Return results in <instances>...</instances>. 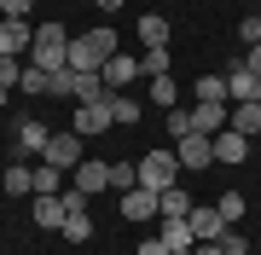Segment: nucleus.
I'll return each instance as SVG.
<instances>
[{"instance_id": "nucleus-1", "label": "nucleus", "mask_w": 261, "mask_h": 255, "mask_svg": "<svg viewBox=\"0 0 261 255\" xmlns=\"http://www.w3.org/2000/svg\"><path fill=\"white\" fill-rule=\"evenodd\" d=\"M105 58H116V29H82V35H70V70H105Z\"/></svg>"}, {"instance_id": "nucleus-2", "label": "nucleus", "mask_w": 261, "mask_h": 255, "mask_svg": "<svg viewBox=\"0 0 261 255\" xmlns=\"http://www.w3.org/2000/svg\"><path fill=\"white\" fill-rule=\"evenodd\" d=\"M29 64H41L47 76L64 70V64H70V29H64V23H41V29H35V47H29Z\"/></svg>"}, {"instance_id": "nucleus-3", "label": "nucleus", "mask_w": 261, "mask_h": 255, "mask_svg": "<svg viewBox=\"0 0 261 255\" xmlns=\"http://www.w3.org/2000/svg\"><path fill=\"white\" fill-rule=\"evenodd\" d=\"M134 168H140V186H145V191H168V186L180 180V157H174V151H145Z\"/></svg>"}, {"instance_id": "nucleus-4", "label": "nucleus", "mask_w": 261, "mask_h": 255, "mask_svg": "<svg viewBox=\"0 0 261 255\" xmlns=\"http://www.w3.org/2000/svg\"><path fill=\"white\" fill-rule=\"evenodd\" d=\"M29 47H35L29 18H0V52H6V58H29Z\"/></svg>"}, {"instance_id": "nucleus-5", "label": "nucleus", "mask_w": 261, "mask_h": 255, "mask_svg": "<svg viewBox=\"0 0 261 255\" xmlns=\"http://www.w3.org/2000/svg\"><path fill=\"white\" fill-rule=\"evenodd\" d=\"M174 157H180V168H215V139L186 133V139H174Z\"/></svg>"}, {"instance_id": "nucleus-6", "label": "nucleus", "mask_w": 261, "mask_h": 255, "mask_svg": "<svg viewBox=\"0 0 261 255\" xmlns=\"http://www.w3.org/2000/svg\"><path fill=\"white\" fill-rule=\"evenodd\" d=\"M41 162H53V168H75V162H82V133H53L47 139V151H41Z\"/></svg>"}, {"instance_id": "nucleus-7", "label": "nucleus", "mask_w": 261, "mask_h": 255, "mask_svg": "<svg viewBox=\"0 0 261 255\" xmlns=\"http://www.w3.org/2000/svg\"><path fill=\"white\" fill-rule=\"evenodd\" d=\"M226 99H232V104H250V99H261V76H255L250 64H244V58H238L232 70H226Z\"/></svg>"}, {"instance_id": "nucleus-8", "label": "nucleus", "mask_w": 261, "mask_h": 255, "mask_svg": "<svg viewBox=\"0 0 261 255\" xmlns=\"http://www.w3.org/2000/svg\"><path fill=\"white\" fill-rule=\"evenodd\" d=\"M70 174H75V191H87V197L93 191H111V162H99V157H82Z\"/></svg>"}, {"instance_id": "nucleus-9", "label": "nucleus", "mask_w": 261, "mask_h": 255, "mask_svg": "<svg viewBox=\"0 0 261 255\" xmlns=\"http://www.w3.org/2000/svg\"><path fill=\"white\" fill-rule=\"evenodd\" d=\"M105 87L111 93H128V81H140V58H128V52H116V58H105Z\"/></svg>"}, {"instance_id": "nucleus-10", "label": "nucleus", "mask_w": 261, "mask_h": 255, "mask_svg": "<svg viewBox=\"0 0 261 255\" xmlns=\"http://www.w3.org/2000/svg\"><path fill=\"white\" fill-rule=\"evenodd\" d=\"M116 122H111V99H99V104H82L75 110V133L82 139H93V133H111Z\"/></svg>"}, {"instance_id": "nucleus-11", "label": "nucleus", "mask_w": 261, "mask_h": 255, "mask_svg": "<svg viewBox=\"0 0 261 255\" xmlns=\"http://www.w3.org/2000/svg\"><path fill=\"white\" fill-rule=\"evenodd\" d=\"M192 238H197V244H221V232H226V220H221V209H197L192 203Z\"/></svg>"}, {"instance_id": "nucleus-12", "label": "nucleus", "mask_w": 261, "mask_h": 255, "mask_svg": "<svg viewBox=\"0 0 261 255\" xmlns=\"http://www.w3.org/2000/svg\"><path fill=\"white\" fill-rule=\"evenodd\" d=\"M226 122H232V104H197V110H192V133H209V139Z\"/></svg>"}, {"instance_id": "nucleus-13", "label": "nucleus", "mask_w": 261, "mask_h": 255, "mask_svg": "<svg viewBox=\"0 0 261 255\" xmlns=\"http://www.w3.org/2000/svg\"><path fill=\"white\" fill-rule=\"evenodd\" d=\"M244 157H250V133H238V128L215 133V162H244Z\"/></svg>"}, {"instance_id": "nucleus-14", "label": "nucleus", "mask_w": 261, "mask_h": 255, "mask_svg": "<svg viewBox=\"0 0 261 255\" xmlns=\"http://www.w3.org/2000/svg\"><path fill=\"white\" fill-rule=\"evenodd\" d=\"M122 215L128 220H157V191H145V186L122 191Z\"/></svg>"}, {"instance_id": "nucleus-15", "label": "nucleus", "mask_w": 261, "mask_h": 255, "mask_svg": "<svg viewBox=\"0 0 261 255\" xmlns=\"http://www.w3.org/2000/svg\"><path fill=\"white\" fill-rule=\"evenodd\" d=\"M157 215H163V220H186V215H192V197H186L180 186H168V191H157Z\"/></svg>"}, {"instance_id": "nucleus-16", "label": "nucleus", "mask_w": 261, "mask_h": 255, "mask_svg": "<svg viewBox=\"0 0 261 255\" xmlns=\"http://www.w3.org/2000/svg\"><path fill=\"white\" fill-rule=\"evenodd\" d=\"M140 116H145V104H140V99H128V93H111V122H116V128H134Z\"/></svg>"}, {"instance_id": "nucleus-17", "label": "nucleus", "mask_w": 261, "mask_h": 255, "mask_svg": "<svg viewBox=\"0 0 261 255\" xmlns=\"http://www.w3.org/2000/svg\"><path fill=\"white\" fill-rule=\"evenodd\" d=\"M47 139H53V128L47 122H18V151H47Z\"/></svg>"}, {"instance_id": "nucleus-18", "label": "nucleus", "mask_w": 261, "mask_h": 255, "mask_svg": "<svg viewBox=\"0 0 261 255\" xmlns=\"http://www.w3.org/2000/svg\"><path fill=\"white\" fill-rule=\"evenodd\" d=\"M226 128H238V133H250V139H255V133H261V99L232 104V122H226Z\"/></svg>"}, {"instance_id": "nucleus-19", "label": "nucleus", "mask_w": 261, "mask_h": 255, "mask_svg": "<svg viewBox=\"0 0 261 255\" xmlns=\"http://www.w3.org/2000/svg\"><path fill=\"white\" fill-rule=\"evenodd\" d=\"M64 215H70V209H64V197H35V226H64Z\"/></svg>"}, {"instance_id": "nucleus-20", "label": "nucleus", "mask_w": 261, "mask_h": 255, "mask_svg": "<svg viewBox=\"0 0 261 255\" xmlns=\"http://www.w3.org/2000/svg\"><path fill=\"white\" fill-rule=\"evenodd\" d=\"M157 238H163L168 249H197V238H192V220H163V232H157Z\"/></svg>"}, {"instance_id": "nucleus-21", "label": "nucleus", "mask_w": 261, "mask_h": 255, "mask_svg": "<svg viewBox=\"0 0 261 255\" xmlns=\"http://www.w3.org/2000/svg\"><path fill=\"white\" fill-rule=\"evenodd\" d=\"M58 191H64V168L41 162V168H35V197H58Z\"/></svg>"}, {"instance_id": "nucleus-22", "label": "nucleus", "mask_w": 261, "mask_h": 255, "mask_svg": "<svg viewBox=\"0 0 261 255\" xmlns=\"http://www.w3.org/2000/svg\"><path fill=\"white\" fill-rule=\"evenodd\" d=\"M192 93H197V104H232V99H226V76H203Z\"/></svg>"}, {"instance_id": "nucleus-23", "label": "nucleus", "mask_w": 261, "mask_h": 255, "mask_svg": "<svg viewBox=\"0 0 261 255\" xmlns=\"http://www.w3.org/2000/svg\"><path fill=\"white\" fill-rule=\"evenodd\" d=\"M0 186H6V197H23V191H35V168H6V180H0Z\"/></svg>"}, {"instance_id": "nucleus-24", "label": "nucleus", "mask_w": 261, "mask_h": 255, "mask_svg": "<svg viewBox=\"0 0 261 255\" xmlns=\"http://www.w3.org/2000/svg\"><path fill=\"white\" fill-rule=\"evenodd\" d=\"M140 41H145V47H168V23L157 18V12H145V18H140Z\"/></svg>"}, {"instance_id": "nucleus-25", "label": "nucleus", "mask_w": 261, "mask_h": 255, "mask_svg": "<svg viewBox=\"0 0 261 255\" xmlns=\"http://www.w3.org/2000/svg\"><path fill=\"white\" fill-rule=\"evenodd\" d=\"M75 81H82V70H53V76H47V93H58V99H75Z\"/></svg>"}, {"instance_id": "nucleus-26", "label": "nucleus", "mask_w": 261, "mask_h": 255, "mask_svg": "<svg viewBox=\"0 0 261 255\" xmlns=\"http://www.w3.org/2000/svg\"><path fill=\"white\" fill-rule=\"evenodd\" d=\"M58 232H64L70 244H87V238H93V220H87V209H82V215H64V226H58Z\"/></svg>"}, {"instance_id": "nucleus-27", "label": "nucleus", "mask_w": 261, "mask_h": 255, "mask_svg": "<svg viewBox=\"0 0 261 255\" xmlns=\"http://www.w3.org/2000/svg\"><path fill=\"white\" fill-rule=\"evenodd\" d=\"M174 99H180V87H174V81H168V76H151V104L174 110Z\"/></svg>"}, {"instance_id": "nucleus-28", "label": "nucleus", "mask_w": 261, "mask_h": 255, "mask_svg": "<svg viewBox=\"0 0 261 255\" xmlns=\"http://www.w3.org/2000/svg\"><path fill=\"white\" fill-rule=\"evenodd\" d=\"M140 186V168H128V162H111V191L122 197V191H134Z\"/></svg>"}, {"instance_id": "nucleus-29", "label": "nucleus", "mask_w": 261, "mask_h": 255, "mask_svg": "<svg viewBox=\"0 0 261 255\" xmlns=\"http://www.w3.org/2000/svg\"><path fill=\"white\" fill-rule=\"evenodd\" d=\"M140 76H168V47H145V58H140Z\"/></svg>"}, {"instance_id": "nucleus-30", "label": "nucleus", "mask_w": 261, "mask_h": 255, "mask_svg": "<svg viewBox=\"0 0 261 255\" xmlns=\"http://www.w3.org/2000/svg\"><path fill=\"white\" fill-rule=\"evenodd\" d=\"M18 93H47V70H41V64H23V76H18Z\"/></svg>"}, {"instance_id": "nucleus-31", "label": "nucleus", "mask_w": 261, "mask_h": 255, "mask_svg": "<svg viewBox=\"0 0 261 255\" xmlns=\"http://www.w3.org/2000/svg\"><path fill=\"white\" fill-rule=\"evenodd\" d=\"M23 64H29V58H6V52H0V87H12V93H18V76H23Z\"/></svg>"}, {"instance_id": "nucleus-32", "label": "nucleus", "mask_w": 261, "mask_h": 255, "mask_svg": "<svg viewBox=\"0 0 261 255\" xmlns=\"http://www.w3.org/2000/svg\"><path fill=\"white\" fill-rule=\"evenodd\" d=\"M215 209H221L226 226H232V220H244V197H238V191H221V203H215Z\"/></svg>"}, {"instance_id": "nucleus-33", "label": "nucleus", "mask_w": 261, "mask_h": 255, "mask_svg": "<svg viewBox=\"0 0 261 255\" xmlns=\"http://www.w3.org/2000/svg\"><path fill=\"white\" fill-rule=\"evenodd\" d=\"M244 249H250V238H244L238 226H226L221 232V255H244Z\"/></svg>"}, {"instance_id": "nucleus-34", "label": "nucleus", "mask_w": 261, "mask_h": 255, "mask_svg": "<svg viewBox=\"0 0 261 255\" xmlns=\"http://www.w3.org/2000/svg\"><path fill=\"white\" fill-rule=\"evenodd\" d=\"M192 133V110H168V139H186Z\"/></svg>"}, {"instance_id": "nucleus-35", "label": "nucleus", "mask_w": 261, "mask_h": 255, "mask_svg": "<svg viewBox=\"0 0 261 255\" xmlns=\"http://www.w3.org/2000/svg\"><path fill=\"white\" fill-rule=\"evenodd\" d=\"M238 41H244V47H261V18H244L238 23Z\"/></svg>"}, {"instance_id": "nucleus-36", "label": "nucleus", "mask_w": 261, "mask_h": 255, "mask_svg": "<svg viewBox=\"0 0 261 255\" xmlns=\"http://www.w3.org/2000/svg\"><path fill=\"white\" fill-rule=\"evenodd\" d=\"M29 6H35V0H0V12H6V18H29Z\"/></svg>"}, {"instance_id": "nucleus-37", "label": "nucleus", "mask_w": 261, "mask_h": 255, "mask_svg": "<svg viewBox=\"0 0 261 255\" xmlns=\"http://www.w3.org/2000/svg\"><path fill=\"white\" fill-rule=\"evenodd\" d=\"M140 255H168V244H163V238H145V244H140Z\"/></svg>"}, {"instance_id": "nucleus-38", "label": "nucleus", "mask_w": 261, "mask_h": 255, "mask_svg": "<svg viewBox=\"0 0 261 255\" xmlns=\"http://www.w3.org/2000/svg\"><path fill=\"white\" fill-rule=\"evenodd\" d=\"M244 64H250L255 76H261V47H244Z\"/></svg>"}, {"instance_id": "nucleus-39", "label": "nucleus", "mask_w": 261, "mask_h": 255, "mask_svg": "<svg viewBox=\"0 0 261 255\" xmlns=\"http://www.w3.org/2000/svg\"><path fill=\"white\" fill-rule=\"evenodd\" d=\"M192 255H221V244H197V249H192Z\"/></svg>"}, {"instance_id": "nucleus-40", "label": "nucleus", "mask_w": 261, "mask_h": 255, "mask_svg": "<svg viewBox=\"0 0 261 255\" xmlns=\"http://www.w3.org/2000/svg\"><path fill=\"white\" fill-rule=\"evenodd\" d=\"M93 6H99V12H116V6H122V0H93Z\"/></svg>"}, {"instance_id": "nucleus-41", "label": "nucleus", "mask_w": 261, "mask_h": 255, "mask_svg": "<svg viewBox=\"0 0 261 255\" xmlns=\"http://www.w3.org/2000/svg\"><path fill=\"white\" fill-rule=\"evenodd\" d=\"M6 93H12V87H0V104H6Z\"/></svg>"}]
</instances>
